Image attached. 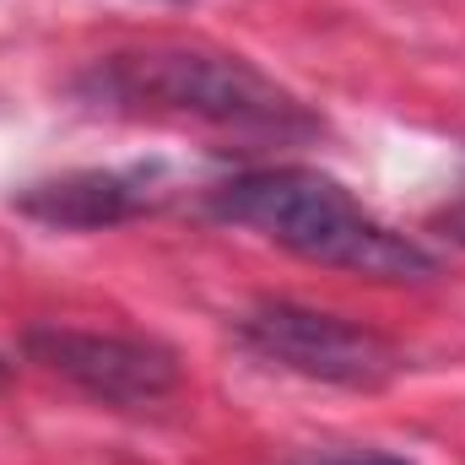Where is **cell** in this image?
<instances>
[{"mask_svg":"<svg viewBox=\"0 0 465 465\" xmlns=\"http://www.w3.org/2000/svg\"><path fill=\"white\" fill-rule=\"evenodd\" d=\"M5 373H11V368H5V362H0V379H5Z\"/></svg>","mask_w":465,"mask_h":465,"instance_id":"8","label":"cell"},{"mask_svg":"<svg viewBox=\"0 0 465 465\" xmlns=\"http://www.w3.org/2000/svg\"><path fill=\"white\" fill-rule=\"evenodd\" d=\"M238 341L254 357L287 368V373L341 384V390H384L406 368L395 341H384L379 331L351 325V320L325 314V309H309V303H287V298L243 309Z\"/></svg>","mask_w":465,"mask_h":465,"instance_id":"3","label":"cell"},{"mask_svg":"<svg viewBox=\"0 0 465 465\" xmlns=\"http://www.w3.org/2000/svg\"><path fill=\"white\" fill-rule=\"evenodd\" d=\"M168 201V168L163 163H130V168H71L54 179H38L16 190V212L60 232H104L135 223Z\"/></svg>","mask_w":465,"mask_h":465,"instance_id":"5","label":"cell"},{"mask_svg":"<svg viewBox=\"0 0 465 465\" xmlns=\"http://www.w3.org/2000/svg\"><path fill=\"white\" fill-rule=\"evenodd\" d=\"M71 93L98 114L190 119L232 135H309L320 124L254 60L206 44H146L104 54L71 82Z\"/></svg>","mask_w":465,"mask_h":465,"instance_id":"1","label":"cell"},{"mask_svg":"<svg viewBox=\"0 0 465 465\" xmlns=\"http://www.w3.org/2000/svg\"><path fill=\"white\" fill-rule=\"evenodd\" d=\"M433 228L444 232L450 243H460V249H465V201H455V206H444V212L433 217Z\"/></svg>","mask_w":465,"mask_h":465,"instance_id":"6","label":"cell"},{"mask_svg":"<svg viewBox=\"0 0 465 465\" xmlns=\"http://www.w3.org/2000/svg\"><path fill=\"white\" fill-rule=\"evenodd\" d=\"M325 465H411L401 455H347V460H325Z\"/></svg>","mask_w":465,"mask_h":465,"instance_id":"7","label":"cell"},{"mask_svg":"<svg viewBox=\"0 0 465 465\" xmlns=\"http://www.w3.org/2000/svg\"><path fill=\"white\" fill-rule=\"evenodd\" d=\"M27 357L49 368L54 379L76 384L82 395L141 411L157 406L179 390V357L141 336H114V331H71V325H33L22 336Z\"/></svg>","mask_w":465,"mask_h":465,"instance_id":"4","label":"cell"},{"mask_svg":"<svg viewBox=\"0 0 465 465\" xmlns=\"http://www.w3.org/2000/svg\"><path fill=\"white\" fill-rule=\"evenodd\" d=\"M206 206H212V217L260 232L276 249H287L309 265H325V271H347L362 282H433L439 276L433 249L368 217L351 201L347 184H336L320 168L232 173L228 184H217L206 195Z\"/></svg>","mask_w":465,"mask_h":465,"instance_id":"2","label":"cell"}]
</instances>
